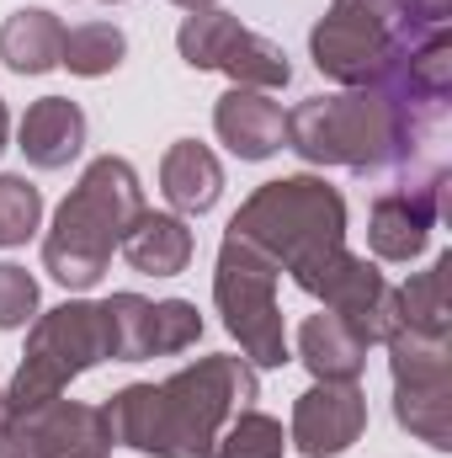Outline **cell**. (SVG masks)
<instances>
[{"mask_svg":"<svg viewBox=\"0 0 452 458\" xmlns=\"http://www.w3.org/2000/svg\"><path fill=\"white\" fill-rule=\"evenodd\" d=\"M389 378H394V421L426 448H452V336L394 331L389 336Z\"/></svg>","mask_w":452,"mask_h":458,"instance_id":"cell-7","label":"cell"},{"mask_svg":"<svg viewBox=\"0 0 452 458\" xmlns=\"http://www.w3.org/2000/svg\"><path fill=\"white\" fill-rule=\"evenodd\" d=\"M293 357H298L320 384H356L362 368H367V346L356 342L331 310H320V315H309V320L298 326Z\"/></svg>","mask_w":452,"mask_h":458,"instance_id":"cell-17","label":"cell"},{"mask_svg":"<svg viewBox=\"0 0 452 458\" xmlns=\"http://www.w3.org/2000/svg\"><path fill=\"white\" fill-rule=\"evenodd\" d=\"M277 261L261 256L250 240L229 234L219 240V261H213V304L224 315V331L239 342V357L261 373V368H282L293 357L288 326H282V304H277Z\"/></svg>","mask_w":452,"mask_h":458,"instance_id":"cell-6","label":"cell"},{"mask_svg":"<svg viewBox=\"0 0 452 458\" xmlns=\"http://www.w3.org/2000/svg\"><path fill=\"white\" fill-rule=\"evenodd\" d=\"M59 48H64V21L43 5H21L0 21V64L11 75H48L59 70Z\"/></svg>","mask_w":452,"mask_h":458,"instance_id":"cell-18","label":"cell"},{"mask_svg":"<svg viewBox=\"0 0 452 458\" xmlns=\"http://www.w3.org/2000/svg\"><path fill=\"white\" fill-rule=\"evenodd\" d=\"M239 16L234 11H219V5H208V11H187V21H181V32H176V54L192 64V70H219L229 54V43L239 38Z\"/></svg>","mask_w":452,"mask_h":458,"instance_id":"cell-22","label":"cell"},{"mask_svg":"<svg viewBox=\"0 0 452 458\" xmlns=\"http://www.w3.org/2000/svg\"><path fill=\"white\" fill-rule=\"evenodd\" d=\"M11 427V405H5V389H0V432Z\"/></svg>","mask_w":452,"mask_h":458,"instance_id":"cell-32","label":"cell"},{"mask_svg":"<svg viewBox=\"0 0 452 458\" xmlns=\"http://www.w3.org/2000/svg\"><path fill=\"white\" fill-rule=\"evenodd\" d=\"M255 394L261 373L234 352H213L176 368L165 384H122L102 411L117 448L144 458H213L229 416L245 411Z\"/></svg>","mask_w":452,"mask_h":458,"instance_id":"cell-1","label":"cell"},{"mask_svg":"<svg viewBox=\"0 0 452 458\" xmlns=\"http://www.w3.org/2000/svg\"><path fill=\"white\" fill-rule=\"evenodd\" d=\"M448 165L442 160H421L405 165L399 176H389V187H378L372 214H367V245L378 261H415L431 240V229L448 219Z\"/></svg>","mask_w":452,"mask_h":458,"instance_id":"cell-9","label":"cell"},{"mask_svg":"<svg viewBox=\"0 0 452 458\" xmlns=\"http://www.w3.org/2000/svg\"><path fill=\"white\" fill-rule=\"evenodd\" d=\"M138 214H144L138 171L122 155H96L70 187V198L54 208V225L43 234V272L70 293L96 288Z\"/></svg>","mask_w":452,"mask_h":458,"instance_id":"cell-4","label":"cell"},{"mask_svg":"<svg viewBox=\"0 0 452 458\" xmlns=\"http://www.w3.org/2000/svg\"><path fill=\"white\" fill-rule=\"evenodd\" d=\"M442 117L410 113L383 91H320L288 113V149L304 165H340L351 176H399L405 165L431 160Z\"/></svg>","mask_w":452,"mask_h":458,"instance_id":"cell-2","label":"cell"},{"mask_svg":"<svg viewBox=\"0 0 452 458\" xmlns=\"http://www.w3.org/2000/svg\"><path fill=\"white\" fill-rule=\"evenodd\" d=\"M102 5H122V0H102Z\"/></svg>","mask_w":452,"mask_h":458,"instance_id":"cell-33","label":"cell"},{"mask_svg":"<svg viewBox=\"0 0 452 458\" xmlns=\"http://www.w3.org/2000/svg\"><path fill=\"white\" fill-rule=\"evenodd\" d=\"M367 432V394L362 384H320L293 400V427L288 448L304 458H340L356 437Z\"/></svg>","mask_w":452,"mask_h":458,"instance_id":"cell-11","label":"cell"},{"mask_svg":"<svg viewBox=\"0 0 452 458\" xmlns=\"http://www.w3.org/2000/svg\"><path fill=\"white\" fill-rule=\"evenodd\" d=\"M282 448H288L282 421L266 416V411H255V405H245V411L229 416V427L219 432L213 458H282Z\"/></svg>","mask_w":452,"mask_h":458,"instance_id":"cell-23","label":"cell"},{"mask_svg":"<svg viewBox=\"0 0 452 458\" xmlns=\"http://www.w3.org/2000/svg\"><path fill=\"white\" fill-rule=\"evenodd\" d=\"M448 21H452V0H394V27L399 32L426 38V32H448Z\"/></svg>","mask_w":452,"mask_h":458,"instance_id":"cell-28","label":"cell"},{"mask_svg":"<svg viewBox=\"0 0 452 458\" xmlns=\"http://www.w3.org/2000/svg\"><path fill=\"white\" fill-rule=\"evenodd\" d=\"M86 107L70 97H38L16 123V149L27 155L32 171H64L86 149Z\"/></svg>","mask_w":452,"mask_h":458,"instance_id":"cell-14","label":"cell"},{"mask_svg":"<svg viewBox=\"0 0 452 458\" xmlns=\"http://www.w3.org/2000/svg\"><path fill=\"white\" fill-rule=\"evenodd\" d=\"M394 54V0H331L309 32V59L340 91H362Z\"/></svg>","mask_w":452,"mask_h":458,"instance_id":"cell-8","label":"cell"},{"mask_svg":"<svg viewBox=\"0 0 452 458\" xmlns=\"http://www.w3.org/2000/svg\"><path fill=\"white\" fill-rule=\"evenodd\" d=\"M38 448L48 458H113V427H107V411L102 405H80V400H48L27 416H16Z\"/></svg>","mask_w":452,"mask_h":458,"instance_id":"cell-13","label":"cell"},{"mask_svg":"<svg viewBox=\"0 0 452 458\" xmlns=\"http://www.w3.org/2000/svg\"><path fill=\"white\" fill-rule=\"evenodd\" d=\"M314 299H320V304H325V310H331V315H336L362 346H378V342H389V336L399 331L394 283H389L367 256H356V250L340 256V267L320 283Z\"/></svg>","mask_w":452,"mask_h":458,"instance_id":"cell-10","label":"cell"},{"mask_svg":"<svg viewBox=\"0 0 452 458\" xmlns=\"http://www.w3.org/2000/svg\"><path fill=\"white\" fill-rule=\"evenodd\" d=\"M113 331H117V362H149L155 357V299L144 293H113Z\"/></svg>","mask_w":452,"mask_h":458,"instance_id":"cell-24","label":"cell"},{"mask_svg":"<svg viewBox=\"0 0 452 458\" xmlns=\"http://www.w3.org/2000/svg\"><path fill=\"white\" fill-rule=\"evenodd\" d=\"M38 304H43L38 277L27 267H16V261H0V331L32 326L38 320Z\"/></svg>","mask_w":452,"mask_h":458,"instance_id":"cell-27","label":"cell"},{"mask_svg":"<svg viewBox=\"0 0 452 458\" xmlns=\"http://www.w3.org/2000/svg\"><path fill=\"white\" fill-rule=\"evenodd\" d=\"M203 336V315L187 299H155V357H176Z\"/></svg>","mask_w":452,"mask_h":458,"instance_id":"cell-26","label":"cell"},{"mask_svg":"<svg viewBox=\"0 0 452 458\" xmlns=\"http://www.w3.org/2000/svg\"><path fill=\"white\" fill-rule=\"evenodd\" d=\"M229 234H239L261 256H272L277 272H288L298 283V293H309V299L351 250L346 245V198L325 176H309V171L261 182L234 208Z\"/></svg>","mask_w":452,"mask_h":458,"instance_id":"cell-3","label":"cell"},{"mask_svg":"<svg viewBox=\"0 0 452 458\" xmlns=\"http://www.w3.org/2000/svg\"><path fill=\"white\" fill-rule=\"evenodd\" d=\"M0 458H48V454L38 448V437H32L27 427H21V421L11 416V427L0 432Z\"/></svg>","mask_w":452,"mask_h":458,"instance_id":"cell-29","label":"cell"},{"mask_svg":"<svg viewBox=\"0 0 452 458\" xmlns=\"http://www.w3.org/2000/svg\"><path fill=\"white\" fill-rule=\"evenodd\" d=\"M219 70H224L239 91H277V86L293 81V59L282 54V43L250 32V27H239V38L229 43V54H224Z\"/></svg>","mask_w":452,"mask_h":458,"instance_id":"cell-21","label":"cell"},{"mask_svg":"<svg viewBox=\"0 0 452 458\" xmlns=\"http://www.w3.org/2000/svg\"><path fill=\"white\" fill-rule=\"evenodd\" d=\"M117 362V331H113V310L107 299H64L54 310H43L27 331V352L5 384V405L11 416H27L48 400H59L70 389V378Z\"/></svg>","mask_w":452,"mask_h":458,"instance_id":"cell-5","label":"cell"},{"mask_svg":"<svg viewBox=\"0 0 452 458\" xmlns=\"http://www.w3.org/2000/svg\"><path fill=\"white\" fill-rule=\"evenodd\" d=\"M171 5H181V11H208V5H219V0H171Z\"/></svg>","mask_w":452,"mask_h":458,"instance_id":"cell-30","label":"cell"},{"mask_svg":"<svg viewBox=\"0 0 452 458\" xmlns=\"http://www.w3.org/2000/svg\"><path fill=\"white\" fill-rule=\"evenodd\" d=\"M43 225V192L27 176H5L0 171V250L5 245H27Z\"/></svg>","mask_w":452,"mask_h":458,"instance_id":"cell-25","label":"cell"},{"mask_svg":"<svg viewBox=\"0 0 452 458\" xmlns=\"http://www.w3.org/2000/svg\"><path fill=\"white\" fill-rule=\"evenodd\" d=\"M213 133L234 160H272L288 149V113L272 102V91H239L229 86L213 102Z\"/></svg>","mask_w":452,"mask_h":458,"instance_id":"cell-12","label":"cell"},{"mask_svg":"<svg viewBox=\"0 0 452 458\" xmlns=\"http://www.w3.org/2000/svg\"><path fill=\"white\" fill-rule=\"evenodd\" d=\"M128 59V32L117 21H80L64 27V48H59V70L80 75V81H102Z\"/></svg>","mask_w":452,"mask_h":458,"instance_id":"cell-20","label":"cell"},{"mask_svg":"<svg viewBox=\"0 0 452 458\" xmlns=\"http://www.w3.org/2000/svg\"><path fill=\"white\" fill-rule=\"evenodd\" d=\"M448 272H452V250H442V256H431L426 272H410V283L394 288V304H399V326H405V331H421V336H452Z\"/></svg>","mask_w":452,"mask_h":458,"instance_id":"cell-19","label":"cell"},{"mask_svg":"<svg viewBox=\"0 0 452 458\" xmlns=\"http://www.w3.org/2000/svg\"><path fill=\"white\" fill-rule=\"evenodd\" d=\"M160 192H165L171 214H181V219H197V214L219 208V198H224L219 155L197 139H176L160 160Z\"/></svg>","mask_w":452,"mask_h":458,"instance_id":"cell-15","label":"cell"},{"mask_svg":"<svg viewBox=\"0 0 452 458\" xmlns=\"http://www.w3.org/2000/svg\"><path fill=\"white\" fill-rule=\"evenodd\" d=\"M5 139H11V113H5V102H0V149H5Z\"/></svg>","mask_w":452,"mask_h":458,"instance_id":"cell-31","label":"cell"},{"mask_svg":"<svg viewBox=\"0 0 452 458\" xmlns=\"http://www.w3.org/2000/svg\"><path fill=\"white\" fill-rule=\"evenodd\" d=\"M122 261L138 272V277H176V272H187V261H192V229L181 214H155V208H144L128 234H122Z\"/></svg>","mask_w":452,"mask_h":458,"instance_id":"cell-16","label":"cell"}]
</instances>
